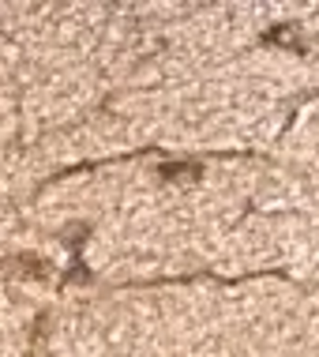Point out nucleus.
<instances>
[{
	"instance_id": "obj_1",
	"label": "nucleus",
	"mask_w": 319,
	"mask_h": 357,
	"mask_svg": "<svg viewBox=\"0 0 319 357\" xmlns=\"http://www.w3.org/2000/svg\"><path fill=\"white\" fill-rule=\"evenodd\" d=\"M267 42H286V45H293V50H301V42H297V34L289 31V26H282V31H270Z\"/></svg>"
}]
</instances>
